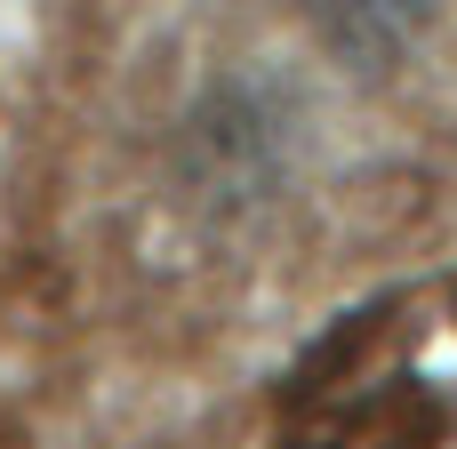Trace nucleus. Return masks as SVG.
<instances>
[{"instance_id":"obj_1","label":"nucleus","mask_w":457,"mask_h":449,"mask_svg":"<svg viewBox=\"0 0 457 449\" xmlns=\"http://www.w3.org/2000/svg\"><path fill=\"white\" fill-rule=\"evenodd\" d=\"M297 8L337 64H370V72L402 64L442 16V0H297Z\"/></svg>"}]
</instances>
